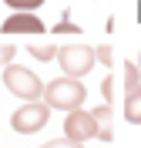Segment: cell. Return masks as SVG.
Listing matches in <instances>:
<instances>
[{
  "label": "cell",
  "mask_w": 141,
  "mask_h": 148,
  "mask_svg": "<svg viewBox=\"0 0 141 148\" xmlns=\"http://www.w3.org/2000/svg\"><path fill=\"white\" fill-rule=\"evenodd\" d=\"M40 101L47 104L50 111H77V108H84V101H87V88L81 84V77H57V81H50L44 88V98Z\"/></svg>",
  "instance_id": "1"
},
{
  "label": "cell",
  "mask_w": 141,
  "mask_h": 148,
  "mask_svg": "<svg viewBox=\"0 0 141 148\" xmlns=\"http://www.w3.org/2000/svg\"><path fill=\"white\" fill-rule=\"evenodd\" d=\"M3 84H7V91L14 98H20V101H40L44 98V88H47L30 67H20L14 61L3 64Z\"/></svg>",
  "instance_id": "2"
},
{
  "label": "cell",
  "mask_w": 141,
  "mask_h": 148,
  "mask_svg": "<svg viewBox=\"0 0 141 148\" xmlns=\"http://www.w3.org/2000/svg\"><path fill=\"white\" fill-rule=\"evenodd\" d=\"M94 61H97V51L87 44H64L57 47V64H61V71L67 74V77H84V74H91Z\"/></svg>",
  "instance_id": "3"
},
{
  "label": "cell",
  "mask_w": 141,
  "mask_h": 148,
  "mask_svg": "<svg viewBox=\"0 0 141 148\" xmlns=\"http://www.w3.org/2000/svg\"><path fill=\"white\" fill-rule=\"evenodd\" d=\"M47 118H50V108L44 101H24L10 114V128L17 135H34V131L47 128Z\"/></svg>",
  "instance_id": "4"
},
{
  "label": "cell",
  "mask_w": 141,
  "mask_h": 148,
  "mask_svg": "<svg viewBox=\"0 0 141 148\" xmlns=\"http://www.w3.org/2000/svg\"><path fill=\"white\" fill-rule=\"evenodd\" d=\"M64 138L71 141H91L97 138V118H94V111H84V108H77V111H67V118H64Z\"/></svg>",
  "instance_id": "5"
},
{
  "label": "cell",
  "mask_w": 141,
  "mask_h": 148,
  "mask_svg": "<svg viewBox=\"0 0 141 148\" xmlns=\"http://www.w3.org/2000/svg\"><path fill=\"white\" fill-rule=\"evenodd\" d=\"M0 30H3V34H44V20L34 17L30 10H17L14 17L3 20Z\"/></svg>",
  "instance_id": "6"
},
{
  "label": "cell",
  "mask_w": 141,
  "mask_h": 148,
  "mask_svg": "<svg viewBox=\"0 0 141 148\" xmlns=\"http://www.w3.org/2000/svg\"><path fill=\"white\" fill-rule=\"evenodd\" d=\"M94 118H97V141H108L114 138V104L104 101L101 108H94Z\"/></svg>",
  "instance_id": "7"
},
{
  "label": "cell",
  "mask_w": 141,
  "mask_h": 148,
  "mask_svg": "<svg viewBox=\"0 0 141 148\" xmlns=\"http://www.w3.org/2000/svg\"><path fill=\"white\" fill-rule=\"evenodd\" d=\"M124 121L141 125V88L131 91V94H124Z\"/></svg>",
  "instance_id": "8"
},
{
  "label": "cell",
  "mask_w": 141,
  "mask_h": 148,
  "mask_svg": "<svg viewBox=\"0 0 141 148\" xmlns=\"http://www.w3.org/2000/svg\"><path fill=\"white\" fill-rule=\"evenodd\" d=\"M141 88V67L131 64V61H124V94H131Z\"/></svg>",
  "instance_id": "9"
},
{
  "label": "cell",
  "mask_w": 141,
  "mask_h": 148,
  "mask_svg": "<svg viewBox=\"0 0 141 148\" xmlns=\"http://www.w3.org/2000/svg\"><path fill=\"white\" fill-rule=\"evenodd\" d=\"M27 51L37 57V61H54L57 57V47H50V44H30Z\"/></svg>",
  "instance_id": "10"
},
{
  "label": "cell",
  "mask_w": 141,
  "mask_h": 148,
  "mask_svg": "<svg viewBox=\"0 0 141 148\" xmlns=\"http://www.w3.org/2000/svg\"><path fill=\"white\" fill-rule=\"evenodd\" d=\"M40 148H84L81 141H71V138H54V141H44Z\"/></svg>",
  "instance_id": "11"
},
{
  "label": "cell",
  "mask_w": 141,
  "mask_h": 148,
  "mask_svg": "<svg viewBox=\"0 0 141 148\" xmlns=\"http://www.w3.org/2000/svg\"><path fill=\"white\" fill-rule=\"evenodd\" d=\"M7 7H14V10H34V7H40L44 0H3Z\"/></svg>",
  "instance_id": "12"
},
{
  "label": "cell",
  "mask_w": 141,
  "mask_h": 148,
  "mask_svg": "<svg viewBox=\"0 0 141 148\" xmlns=\"http://www.w3.org/2000/svg\"><path fill=\"white\" fill-rule=\"evenodd\" d=\"M97 61H101V64H111V51H108V47H97Z\"/></svg>",
  "instance_id": "13"
},
{
  "label": "cell",
  "mask_w": 141,
  "mask_h": 148,
  "mask_svg": "<svg viewBox=\"0 0 141 148\" xmlns=\"http://www.w3.org/2000/svg\"><path fill=\"white\" fill-rule=\"evenodd\" d=\"M3 64H7V61H3V54H0V67H3Z\"/></svg>",
  "instance_id": "14"
},
{
  "label": "cell",
  "mask_w": 141,
  "mask_h": 148,
  "mask_svg": "<svg viewBox=\"0 0 141 148\" xmlns=\"http://www.w3.org/2000/svg\"><path fill=\"white\" fill-rule=\"evenodd\" d=\"M138 67H141V54H138Z\"/></svg>",
  "instance_id": "15"
}]
</instances>
